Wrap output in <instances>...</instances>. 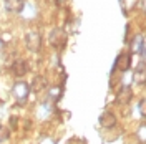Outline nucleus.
Returning a JSON list of instances; mask_svg holds the SVG:
<instances>
[{"instance_id":"obj_1","label":"nucleus","mask_w":146,"mask_h":144,"mask_svg":"<svg viewBox=\"0 0 146 144\" xmlns=\"http://www.w3.org/2000/svg\"><path fill=\"white\" fill-rule=\"evenodd\" d=\"M12 94H13V98L17 99L18 104H25L28 94H30V86L25 81H17L13 85V88H12Z\"/></svg>"},{"instance_id":"obj_2","label":"nucleus","mask_w":146,"mask_h":144,"mask_svg":"<svg viewBox=\"0 0 146 144\" xmlns=\"http://www.w3.org/2000/svg\"><path fill=\"white\" fill-rule=\"evenodd\" d=\"M50 45L55 48H63L66 45V33H65L63 28H53L52 33H50Z\"/></svg>"},{"instance_id":"obj_3","label":"nucleus","mask_w":146,"mask_h":144,"mask_svg":"<svg viewBox=\"0 0 146 144\" xmlns=\"http://www.w3.org/2000/svg\"><path fill=\"white\" fill-rule=\"evenodd\" d=\"M25 45H27V48L30 52H38L40 46H42V36H40V33L35 32V30L28 32L25 35Z\"/></svg>"},{"instance_id":"obj_4","label":"nucleus","mask_w":146,"mask_h":144,"mask_svg":"<svg viewBox=\"0 0 146 144\" xmlns=\"http://www.w3.org/2000/svg\"><path fill=\"white\" fill-rule=\"evenodd\" d=\"M131 66V53L128 52H123L116 56V61H115V68L118 71H128Z\"/></svg>"},{"instance_id":"obj_5","label":"nucleus","mask_w":146,"mask_h":144,"mask_svg":"<svg viewBox=\"0 0 146 144\" xmlns=\"http://www.w3.org/2000/svg\"><path fill=\"white\" fill-rule=\"evenodd\" d=\"M133 98V91L129 88V85H123L119 91L116 93V103L118 104H128Z\"/></svg>"},{"instance_id":"obj_6","label":"nucleus","mask_w":146,"mask_h":144,"mask_svg":"<svg viewBox=\"0 0 146 144\" xmlns=\"http://www.w3.org/2000/svg\"><path fill=\"white\" fill-rule=\"evenodd\" d=\"M133 80L136 81L138 85H145L146 83V61L138 63V66L135 68V73H133Z\"/></svg>"},{"instance_id":"obj_7","label":"nucleus","mask_w":146,"mask_h":144,"mask_svg":"<svg viewBox=\"0 0 146 144\" xmlns=\"http://www.w3.org/2000/svg\"><path fill=\"white\" fill-rule=\"evenodd\" d=\"M12 71H13L15 76H23L28 71V63L25 60H15L12 63Z\"/></svg>"},{"instance_id":"obj_8","label":"nucleus","mask_w":146,"mask_h":144,"mask_svg":"<svg viewBox=\"0 0 146 144\" xmlns=\"http://www.w3.org/2000/svg\"><path fill=\"white\" fill-rule=\"evenodd\" d=\"M100 124L103 127L110 129V127H113L115 124H116V116H115L111 111H105V113L100 116Z\"/></svg>"},{"instance_id":"obj_9","label":"nucleus","mask_w":146,"mask_h":144,"mask_svg":"<svg viewBox=\"0 0 146 144\" xmlns=\"http://www.w3.org/2000/svg\"><path fill=\"white\" fill-rule=\"evenodd\" d=\"M23 0H5V10L10 13H20L23 10Z\"/></svg>"},{"instance_id":"obj_10","label":"nucleus","mask_w":146,"mask_h":144,"mask_svg":"<svg viewBox=\"0 0 146 144\" xmlns=\"http://www.w3.org/2000/svg\"><path fill=\"white\" fill-rule=\"evenodd\" d=\"M46 88V80L43 76H35L33 81H32V91L33 93H40Z\"/></svg>"},{"instance_id":"obj_11","label":"nucleus","mask_w":146,"mask_h":144,"mask_svg":"<svg viewBox=\"0 0 146 144\" xmlns=\"http://www.w3.org/2000/svg\"><path fill=\"white\" fill-rule=\"evenodd\" d=\"M129 48H131V53H141V50H143V36L141 35L135 36L131 40V43H129Z\"/></svg>"},{"instance_id":"obj_12","label":"nucleus","mask_w":146,"mask_h":144,"mask_svg":"<svg viewBox=\"0 0 146 144\" xmlns=\"http://www.w3.org/2000/svg\"><path fill=\"white\" fill-rule=\"evenodd\" d=\"M138 0H119V5H121V9H123V12L125 13H129L131 10L136 7Z\"/></svg>"},{"instance_id":"obj_13","label":"nucleus","mask_w":146,"mask_h":144,"mask_svg":"<svg viewBox=\"0 0 146 144\" xmlns=\"http://www.w3.org/2000/svg\"><path fill=\"white\" fill-rule=\"evenodd\" d=\"M136 137L139 139V143L146 144V124H141V126L138 127V131H136Z\"/></svg>"},{"instance_id":"obj_14","label":"nucleus","mask_w":146,"mask_h":144,"mask_svg":"<svg viewBox=\"0 0 146 144\" xmlns=\"http://www.w3.org/2000/svg\"><path fill=\"white\" fill-rule=\"evenodd\" d=\"M48 96L53 99V101H56V99L62 96V88H58V86L56 88H52V90L48 91Z\"/></svg>"},{"instance_id":"obj_15","label":"nucleus","mask_w":146,"mask_h":144,"mask_svg":"<svg viewBox=\"0 0 146 144\" xmlns=\"http://www.w3.org/2000/svg\"><path fill=\"white\" fill-rule=\"evenodd\" d=\"M138 109H139V114H141L143 118H146V98L139 101V104H138Z\"/></svg>"},{"instance_id":"obj_16","label":"nucleus","mask_w":146,"mask_h":144,"mask_svg":"<svg viewBox=\"0 0 146 144\" xmlns=\"http://www.w3.org/2000/svg\"><path fill=\"white\" fill-rule=\"evenodd\" d=\"M40 144H55V141L52 137H43V139L40 141Z\"/></svg>"},{"instance_id":"obj_17","label":"nucleus","mask_w":146,"mask_h":144,"mask_svg":"<svg viewBox=\"0 0 146 144\" xmlns=\"http://www.w3.org/2000/svg\"><path fill=\"white\" fill-rule=\"evenodd\" d=\"M141 55L146 56V36H143V50H141Z\"/></svg>"},{"instance_id":"obj_18","label":"nucleus","mask_w":146,"mask_h":144,"mask_svg":"<svg viewBox=\"0 0 146 144\" xmlns=\"http://www.w3.org/2000/svg\"><path fill=\"white\" fill-rule=\"evenodd\" d=\"M10 124H12V127L17 126V118H15V116H12V119H10Z\"/></svg>"},{"instance_id":"obj_19","label":"nucleus","mask_w":146,"mask_h":144,"mask_svg":"<svg viewBox=\"0 0 146 144\" xmlns=\"http://www.w3.org/2000/svg\"><path fill=\"white\" fill-rule=\"evenodd\" d=\"M141 10L146 13V0H141Z\"/></svg>"},{"instance_id":"obj_20","label":"nucleus","mask_w":146,"mask_h":144,"mask_svg":"<svg viewBox=\"0 0 146 144\" xmlns=\"http://www.w3.org/2000/svg\"><path fill=\"white\" fill-rule=\"evenodd\" d=\"M65 2H66V0H56V3H58V5H65Z\"/></svg>"},{"instance_id":"obj_21","label":"nucleus","mask_w":146,"mask_h":144,"mask_svg":"<svg viewBox=\"0 0 146 144\" xmlns=\"http://www.w3.org/2000/svg\"><path fill=\"white\" fill-rule=\"evenodd\" d=\"M0 46H2V43H0Z\"/></svg>"}]
</instances>
